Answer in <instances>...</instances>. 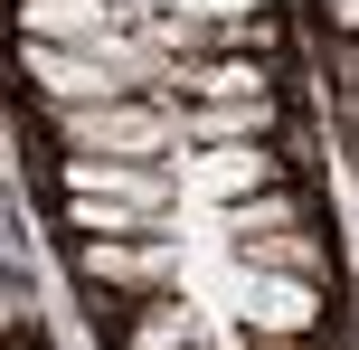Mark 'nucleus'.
<instances>
[{
	"label": "nucleus",
	"mask_w": 359,
	"mask_h": 350,
	"mask_svg": "<svg viewBox=\"0 0 359 350\" xmlns=\"http://www.w3.org/2000/svg\"><path fill=\"white\" fill-rule=\"evenodd\" d=\"M198 350H208V341H198Z\"/></svg>",
	"instance_id": "nucleus-15"
},
{
	"label": "nucleus",
	"mask_w": 359,
	"mask_h": 350,
	"mask_svg": "<svg viewBox=\"0 0 359 350\" xmlns=\"http://www.w3.org/2000/svg\"><path fill=\"white\" fill-rule=\"evenodd\" d=\"M227 227H236V246H255V237H274V227H293V199H284V189H265V199H236V208H227Z\"/></svg>",
	"instance_id": "nucleus-11"
},
{
	"label": "nucleus",
	"mask_w": 359,
	"mask_h": 350,
	"mask_svg": "<svg viewBox=\"0 0 359 350\" xmlns=\"http://www.w3.org/2000/svg\"><path fill=\"white\" fill-rule=\"evenodd\" d=\"M57 133H67L76 152H114V161H161V152L189 142L161 105H133V95H114V105H67Z\"/></svg>",
	"instance_id": "nucleus-2"
},
{
	"label": "nucleus",
	"mask_w": 359,
	"mask_h": 350,
	"mask_svg": "<svg viewBox=\"0 0 359 350\" xmlns=\"http://www.w3.org/2000/svg\"><path fill=\"white\" fill-rule=\"evenodd\" d=\"M19 29L48 48H114V0H19Z\"/></svg>",
	"instance_id": "nucleus-6"
},
{
	"label": "nucleus",
	"mask_w": 359,
	"mask_h": 350,
	"mask_svg": "<svg viewBox=\"0 0 359 350\" xmlns=\"http://www.w3.org/2000/svg\"><path fill=\"white\" fill-rule=\"evenodd\" d=\"M284 180V161H274V152H255V142H217V152H198L189 161V189L198 199H255V189H274Z\"/></svg>",
	"instance_id": "nucleus-5"
},
{
	"label": "nucleus",
	"mask_w": 359,
	"mask_h": 350,
	"mask_svg": "<svg viewBox=\"0 0 359 350\" xmlns=\"http://www.w3.org/2000/svg\"><path fill=\"white\" fill-rule=\"evenodd\" d=\"M246 322H265V332H312V322H322V294H312V284H255Z\"/></svg>",
	"instance_id": "nucleus-10"
},
{
	"label": "nucleus",
	"mask_w": 359,
	"mask_h": 350,
	"mask_svg": "<svg viewBox=\"0 0 359 350\" xmlns=\"http://www.w3.org/2000/svg\"><path fill=\"white\" fill-rule=\"evenodd\" d=\"M170 10H189V19H255L265 0H170Z\"/></svg>",
	"instance_id": "nucleus-13"
},
{
	"label": "nucleus",
	"mask_w": 359,
	"mask_h": 350,
	"mask_svg": "<svg viewBox=\"0 0 359 350\" xmlns=\"http://www.w3.org/2000/svg\"><path fill=\"white\" fill-rule=\"evenodd\" d=\"M246 256H255V265H322V246H312L303 227H274V237H255Z\"/></svg>",
	"instance_id": "nucleus-12"
},
{
	"label": "nucleus",
	"mask_w": 359,
	"mask_h": 350,
	"mask_svg": "<svg viewBox=\"0 0 359 350\" xmlns=\"http://www.w3.org/2000/svg\"><path fill=\"white\" fill-rule=\"evenodd\" d=\"M19 76H38V86L57 95V105H114V95H133V86H151L161 76V57L151 48H48V38H29V67Z\"/></svg>",
	"instance_id": "nucleus-1"
},
{
	"label": "nucleus",
	"mask_w": 359,
	"mask_h": 350,
	"mask_svg": "<svg viewBox=\"0 0 359 350\" xmlns=\"http://www.w3.org/2000/svg\"><path fill=\"white\" fill-rule=\"evenodd\" d=\"M180 133H189V152L265 142V133H274V95H227V105H198V114H180Z\"/></svg>",
	"instance_id": "nucleus-7"
},
{
	"label": "nucleus",
	"mask_w": 359,
	"mask_h": 350,
	"mask_svg": "<svg viewBox=\"0 0 359 350\" xmlns=\"http://www.w3.org/2000/svg\"><path fill=\"white\" fill-rule=\"evenodd\" d=\"M76 275L86 284H114V294H170L180 256L161 237H76Z\"/></svg>",
	"instance_id": "nucleus-3"
},
{
	"label": "nucleus",
	"mask_w": 359,
	"mask_h": 350,
	"mask_svg": "<svg viewBox=\"0 0 359 350\" xmlns=\"http://www.w3.org/2000/svg\"><path fill=\"white\" fill-rule=\"evenodd\" d=\"M180 86L198 105H227V95H265V67L255 57H198V67H180Z\"/></svg>",
	"instance_id": "nucleus-9"
},
{
	"label": "nucleus",
	"mask_w": 359,
	"mask_h": 350,
	"mask_svg": "<svg viewBox=\"0 0 359 350\" xmlns=\"http://www.w3.org/2000/svg\"><path fill=\"white\" fill-rule=\"evenodd\" d=\"M322 10H331V29H350V38H359V0H322Z\"/></svg>",
	"instance_id": "nucleus-14"
},
{
	"label": "nucleus",
	"mask_w": 359,
	"mask_h": 350,
	"mask_svg": "<svg viewBox=\"0 0 359 350\" xmlns=\"http://www.w3.org/2000/svg\"><path fill=\"white\" fill-rule=\"evenodd\" d=\"M57 180H67V199H133V208H151V218H161V199H170V180L151 161H114V152H67Z\"/></svg>",
	"instance_id": "nucleus-4"
},
{
	"label": "nucleus",
	"mask_w": 359,
	"mask_h": 350,
	"mask_svg": "<svg viewBox=\"0 0 359 350\" xmlns=\"http://www.w3.org/2000/svg\"><path fill=\"white\" fill-rule=\"evenodd\" d=\"M123 350H198V313L170 303V294H142V322H133Z\"/></svg>",
	"instance_id": "nucleus-8"
}]
</instances>
